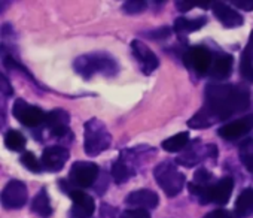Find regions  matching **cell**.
<instances>
[{
	"label": "cell",
	"instance_id": "cell-25",
	"mask_svg": "<svg viewBox=\"0 0 253 218\" xmlns=\"http://www.w3.org/2000/svg\"><path fill=\"white\" fill-rule=\"evenodd\" d=\"M240 159L244 167L253 173V141H247L246 144L241 145L240 150Z\"/></svg>",
	"mask_w": 253,
	"mask_h": 218
},
{
	"label": "cell",
	"instance_id": "cell-23",
	"mask_svg": "<svg viewBox=\"0 0 253 218\" xmlns=\"http://www.w3.org/2000/svg\"><path fill=\"white\" fill-rule=\"evenodd\" d=\"M5 145H6L8 150L20 153V151H23L26 148V138L18 130H14V129L8 130L6 135H5Z\"/></svg>",
	"mask_w": 253,
	"mask_h": 218
},
{
	"label": "cell",
	"instance_id": "cell-12",
	"mask_svg": "<svg viewBox=\"0 0 253 218\" xmlns=\"http://www.w3.org/2000/svg\"><path fill=\"white\" fill-rule=\"evenodd\" d=\"M69 196L73 202V218H89L94 214L95 202L89 194L84 193L82 190L73 188L69 191Z\"/></svg>",
	"mask_w": 253,
	"mask_h": 218
},
{
	"label": "cell",
	"instance_id": "cell-10",
	"mask_svg": "<svg viewBox=\"0 0 253 218\" xmlns=\"http://www.w3.org/2000/svg\"><path fill=\"white\" fill-rule=\"evenodd\" d=\"M67 160H69V150L61 145H52L43 150L41 164H42V169L45 170L58 172L64 167Z\"/></svg>",
	"mask_w": 253,
	"mask_h": 218
},
{
	"label": "cell",
	"instance_id": "cell-16",
	"mask_svg": "<svg viewBox=\"0 0 253 218\" xmlns=\"http://www.w3.org/2000/svg\"><path fill=\"white\" fill-rule=\"evenodd\" d=\"M210 6H211V9H213V14L217 17V20H219L225 27L232 29V27H240V26H243V23H244L243 17H241L237 11H234L232 8L226 6L225 3H222V2H213V3H210Z\"/></svg>",
	"mask_w": 253,
	"mask_h": 218
},
{
	"label": "cell",
	"instance_id": "cell-17",
	"mask_svg": "<svg viewBox=\"0 0 253 218\" xmlns=\"http://www.w3.org/2000/svg\"><path fill=\"white\" fill-rule=\"evenodd\" d=\"M232 188H234L232 178H223L216 185H210L209 187L210 202H214L217 205H226L229 202Z\"/></svg>",
	"mask_w": 253,
	"mask_h": 218
},
{
	"label": "cell",
	"instance_id": "cell-11",
	"mask_svg": "<svg viewBox=\"0 0 253 218\" xmlns=\"http://www.w3.org/2000/svg\"><path fill=\"white\" fill-rule=\"evenodd\" d=\"M131 50H133V54L137 58V61L142 64V70L145 75H151L160 66L158 57L154 54V51L146 44L134 39L131 42Z\"/></svg>",
	"mask_w": 253,
	"mask_h": 218
},
{
	"label": "cell",
	"instance_id": "cell-31",
	"mask_svg": "<svg viewBox=\"0 0 253 218\" xmlns=\"http://www.w3.org/2000/svg\"><path fill=\"white\" fill-rule=\"evenodd\" d=\"M210 179H211V173L204 167L198 169L194 175V184L197 185H207Z\"/></svg>",
	"mask_w": 253,
	"mask_h": 218
},
{
	"label": "cell",
	"instance_id": "cell-26",
	"mask_svg": "<svg viewBox=\"0 0 253 218\" xmlns=\"http://www.w3.org/2000/svg\"><path fill=\"white\" fill-rule=\"evenodd\" d=\"M240 75L249 82H253V60L247 53L243 51L241 60H240Z\"/></svg>",
	"mask_w": 253,
	"mask_h": 218
},
{
	"label": "cell",
	"instance_id": "cell-20",
	"mask_svg": "<svg viewBox=\"0 0 253 218\" xmlns=\"http://www.w3.org/2000/svg\"><path fill=\"white\" fill-rule=\"evenodd\" d=\"M207 23L206 17H198L194 20H188L185 17H180L174 21V32L177 35H186V33H192L200 30L204 24Z\"/></svg>",
	"mask_w": 253,
	"mask_h": 218
},
{
	"label": "cell",
	"instance_id": "cell-32",
	"mask_svg": "<svg viewBox=\"0 0 253 218\" xmlns=\"http://www.w3.org/2000/svg\"><path fill=\"white\" fill-rule=\"evenodd\" d=\"M170 35H171V29H170V27H161V29H157V30H152V32H149V33H146L148 38L157 39V41L167 39V38H170Z\"/></svg>",
	"mask_w": 253,
	"mask_h": 218
},
{
	"label": "cell",
	"instance_id": "cell-3",
	"mask_svg": "<svg viewBox=\"0 0 253 218\" xmlns=\"http://www.w3.org/2000/svg\"><path fill=\"white\" fill-rule=\"evenodd\" d=\"M112 144V135L106 124L98 118H91L84 126V150L89 157L106 151Z\"/></svg>",
	"mask_w": 253,
	"mask_h": 218
},
{
	"label": "cell",
	"instance_id": "cell-22",
	"mask_svg": "<svg viewBox=\"0 0 253 218\" xmlns=\"http://www.w3.org/2000/svg\"><path fill=\"white\" fill-rule=\"evenodd\" d=\"M253 208V188H246L240 193L235 202V212L237 215L243 217Z\"/></svg>",
	"mask_w": 253,
	"mask_h": 218
},
{
	"label": "cell",
	"instance_id": "cell-30",
	"mask_svg": "<svg viewBox=\"0 0 253 218\" xmlns=\"http://www.w3.org/2000/svg\"><path fill=\"white\" fill-rule=\"evenodd\" d=\"M119 218H151V214L146 209H126L121 214Z\"/></svg>",
	"mask_w": 253,
	"mask_h": 218
},
{
	"label": "cell",
	"instance_id": "cell-7",
	"mask_svg": "<svg viewBox=\"0 0 253 218\" xmlns=\"http://www.w3.org/2000/svg\"><path fill=\"white\" fill-rule=\"evenodd\" d=\"M27 199H29L27 187L23 181L18 179L9 181L2 190V193H0V203L6 209H20L26 206Z\"/></svg>",
	"mask_w": 253,
	"mask_h": 218
},
{
	"label": "cell",
	"instance_id": "cell-9",
	"mask_svg": "<svg viewBox=\"0 0 253 218\" xmlns=\"http://www.w3.org/2000/svg\"><path fill=\"white\" fill-rule=\"evenodd\" d=\"M183 63L186 67L194 69L200 75H204L210 70L211 53L206 47H192L183 54Z\"/></svg>",
	"mask_w": 253,
	"mask_h": 218
},
{
	"label": "cell",
	"instance_id": "cell-21",
	"mask_svg": "<svg viewBox=\"0 0 253 218\" xmlns=\"http://www.w3.org/2000/svg\"><path fill=\"white\" fill-rule=\"evenodd\" d=\"M188 142H189V133L182 132V133H177V135L163 141L161 147L169 153H179L188 145Z\"/></svg>",
	"mask_w": 253,
	"mask_h": 218
},
{
	"label": "cell",
	"instance_id": "cell-36",
	"mask_svg": "<svg viewBox=\"0 0 253 218\" xmlns=\"http://www.w3.org/2000/svg\"><path fill=\"white\" fill-rule=\"evenodd\" d=\"M207 156L209 157H217V148L216 145H207Z\"/></svg>",
	"mask_w": 253,
	"mask_h": 218
},
{
	"label": "cell",
	"instance_id": "cell-19",
	"mask_svg": "<svg viewBox=\"0 0 253 218\" xmlns=\"http://www.w3.org/2000/svg\"><path fill=\"white\" fill-rule=\"evenodd\" d=\"M232 66H234V57L229 54H223L214 60V63L211 64L210 73L216 79H225L231 75Z\"/></svg>",
	"mask_w": 253,
	"mask_h": 218
},
{
	"label": "cell",
	"instance_id": "cell-27",
	"mask_svg": "<svg viewBox=\"0 0 253 218\" xmlns=\"http://www.w3.org/2000/svg\"><path fill=\"white\" fill-rule=\"evenodd\" d=\"M21 163L24 167H27L29 170L35 172V173H41L43 169H42V164H41V160H38V157L30 153V151H26L23 156H21Z\"/></svg>",
	"mask_w": 253,
	"mask_h": 218
},
{
	"label": "cell",
	"instance_id": "cell-29",
	"mask_svg": "<svg viewBox=\"0 0 253 218\" xmlns=\"http://www.w3.org/2000/svg\"><path fill=\"white\" fill-rule=\"evenodd\" d=\"M194 6H200V8H210V2H185V0H180V2H176V8H177L180 12L191 11Z\"/></svg>",
	"mask_w": 253,
	"mask_h": 218
},
{
	"label": "cell",
	"instance_id": "cell-1",
	"mask_svg": "<svg viewBox=\"0 0 253 218\" xmlns=\"http://www.w3.org/2000/svg\"><path fill=\"white\" fill-rule=\"evenodd\" d=\"M250 105V93L243 85H217L206 87V105L203 108L214 121L229 118L235 112H244Z\"/></svg>",
	"mask_w": 253,
	"mask_h": 218
},
{
	"label": "cell",
	"instance_id": "cell-4",
	"mask_svg": "<svg viewBox=\"0 0 253 218\" xmlns=\"http://www.w3.org/2000/svg\"><path fill=\"white\" fill-rule=\"evenodd\" d=\"M154 176L169 197L177 196L185 185V175L180 173L173 162H163L154 169Z\"/></svg>",
	"mask_w": 253,
	"mask_h": 218
},
{
	"label": "cell",
	"instance_id": "cell-8",
	"mask_svg": "<svg viewBox=\"0 0 253 218\" xmlns=\"http://www.w3.org/2000/svg\"><path fill=\"white\" fill-rule=\"evenodd\" d=\"M70 115L64 109H54L51 112H46L45 121L41 127H45L54 139H61L66 136H72L70 132Z\"/></svg>",
	"mask_w": 253,
	"mask_h": 218
},
{
	"label": "cell",
	"instance_id": "cell-14",
	"mask_svg": "<svg viewBox=\"0 0 253 218\" xmlns=\"http://www.w3.org/2000/svg\"><path fill=\"white\" fill-rule=\"evenodd\" d=\"M250 130H253V114H249L240 120H235L234 123H229L226 126H222L217 133L223 139H237L240 136L247 135Z\"/></svg>",
	"mask_w": 253,
	"mask_h": 218
},
{
	"label": "cell",
	"instance_id": "cell-15",
	"mask_svg": "<svg viewBox=\"0 0 253 218\" xmlns=\"http://www.w3.org/2000/svg\"><path fill=\"white\" fill-rule=\"evenodd\" d=\"M125 203L148 211V209L157 208L160 203V199H158V194L152 190H136L126 196Z\"/></svg>",
	"mask_w": 253,
	"mask_h": 218
},
{
	"label": "cell",
	"instance_id": "cell-6",
	"mask_svg": "<svg viewBox=\"0 0 253 218\" xmlns=\"http://www.w3.org/2000/svg\"><path fill=\"white\" fill-rule=\"evenodd\" d=\"M12 114L14 117L23 124L30 129L33 127H41L45 121L46 112L42 111L39 106L30 105L23 99H17L12 106Z\"/></svg>",
	"mask_w": 253,
	"mask_h": 218
},
{
	"label": "cell",
	"instance_id": "cell-28",
	"mask_svg": "<svg viewBox=\"0 0 253 218\" xmlns=\"http://www.w3.org/2000/svg\"><path fill=\"white\" fill-rule=\"evenodd\" d=\"M146 8H148V3L142 2V0H130V2H125L124 6H122L124 12L130 14V15L140 14V12L146 11Z\"/></svg>",
	"mask_w": 253,
	"mask_h": 218
},
{
	"label": "cell",
	"instance_id": "cell-18",
	"mask_svg": "<svg viewBox=\"0 0 253 218\" xmlns=\"http://www.w3.org/2000/svg\"><path fill=\"white\" fill-rule=\"evenodd\" d=\"M32 211L38 214L41 218H49L52 215V206L49 202V194L45 187L41 188V191L35 196L32 202Z\"/></svg>",
	"mask_w": 253,
	"mask_h": 218
},
{
	"label": "cell",
	"instance_id": "cell-2",
	"mask_svg": "<svg viewBox=\"0 0 253 218\" xmlns=\"http://www.w3.org/2000/svg\"><path fill=\"white\" fill-rule=\"evenodd\" d=\"M73 69L85 79H89L94 75L115 76L119 72L118 61L107 53H89L79 55L73 63Z\"/></svg>",
	"mask_w": 253,
	"mask_h": 218
},
{
	"label": "cell",
	"instance_id": "cell-34",
	"mask_svg": "<svg viewBox=\"0 0 253 218\" xmlns=\"http://www.w3.org/2000/svg\"><path fill=\"white\" fill-rule=\"evenodd\" d=\"M232 5L244 11H253V0H232Z\"/></svg>",
	"mask_w": 253,
	"mask_h": 218
},
{
	"label": "cell",
	"instance_id": "cell-24",
	"mask_svg": "<svg viewBox=\"0 0 253 218\" xmlns=\"http://www.w3.org/2000/svg\"><path fill=\"white\" fill-rule=\"evenodd\" d=\"M213 123H216L213 120V117L207 112L206 108H201L200 111L188 121V126L192 127V129H207L210 127Z\"/></svg>",
	"mask_w": 253,
	"mask_h": 218
},
{
	"label": "cell",
	"instance_id": "cell-38",
	"mask_svg": "<svg viewBox=\"0 0 253 218\" xmlns=\"http://www.w3.org/2000/svg\"><path fill=\"white\" fill-rule=\"evenodd\" d=\"M9 5H11V2H0V14H3Z\"/></svg>",
	"mask_w": 253,
	"mask_h": 218
},
{
	"label": "cell",
	"instance_id": "cell-37",
	"mask_svg": "<svg viewBox=\"0 0 253 218\" xmlns=\"http://www.w3.org/2000/svg\"><path fill=\"white\" fill-rule=\"evenodd\" d=\"M244 53H247V54L250 55V58L253 60V33H252V36H250V42H249L247 48L244 50Z\"/></svg>",
	"mask_w": 253,
	"mask_h": 218
},
{
	"label": "cell",
	"instance_id": "cell-33",
	"mask_svg": "<svg viewBox=\"0 0 253 218\" xmlns=\"http://www.w3.org/2000/svg\"><path fill=\"white\" fill-rule=\"evenodd\" d=\"M0 94H3L5 97H9L14 94V88L9 82V79L2 75V72H0Z\"/></svg>",
	"mask_w": 253,
	"mask_h": 218
},
{
	"label": "cell",
	"instance_id": "cell-13",
	"mask_svg": "<svg viewBox=\"0 0 253 218\" xmlns=\"http://www.w3.org/2000/svg\"><path fill=\"white\" fill-rule=\"evenodd\" d=\"M136 173V169L133 166V159L128 153V150L122 151L121 159L112 164L110 175L116 184H124L128 181L133 175Z\"/></svg>",
	"mask_w": 253,
	"mask_h": 218
},
{
	"label": "cell",
	"instance_id": "cell-35",
	"mask_svg": "<svg viewBox=\"0 0 253 218\" xmlns=\"http://www.w3.org/2000/svg\"><path fill=\"white\" fill-rule=\"evenodd\" d=\"M204 218H229V214L225 209H214L209 212Z\"/></svg>",
	"mask_w": 253,
	"mask_h": 218
},
{
	"label": "cell",
	"instance_id": "cell-5",
	"mask_svg": "<svg viewBox=\"0 0 253 218\" xmlns=\"http://www.w3.org/2000/svg\"><path fill=\"white\" fill-rule=\"evenodd\" d=\"M98 166L91 162H75L70 167L69 173V182L72 187H76V190L81 188H89L94 185V182L98 178Z\"/></svg>",
	"mask_w": 253,
	"mask_h": 218
}]
</instances>
